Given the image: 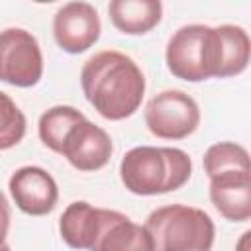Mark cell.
I'll return each instance as SVG.
<instances>
[{
	"label": "cell",
	"instance_id": "14",
	"mask_svg": "<svg viewBox=\"0 0 251 251\" xmlns=\"http://www.w3.org/2000/svg\"><path fill=\"white\" fill-rule=\"evenodd\" d=\"M84 118L86 116L80 110H76L73 106H65V104L45 110L37 122V133H39L41 143L45 147H49L51 151L61 153V145H63L67 133Z\"/></svg>",
	"mask_w": 251,
	"mask_h": 251
},
{
	"label": "cell",
	"instance_id": "1",
	"mask_svg": "<svg viewBox=\"0 0 251 251\" xmlns=\"http://www.w3.org/2000/svg\"><path fill=\"white\" fill-rule=\"evenodd\" d=\"M80 86L102 118L120 122L139 110L145 94V76L131 57L104 49L82 65Z\"/></svg>",
	"mask_w": 251,
	"mask_h": 251
},
{
	"label": "cell",
	"instance_id": "7",
	"mask_svg": "<svg viewBox=\"0 0 251 251\" xmlns=\"http://www.w3.org/2000/svg\"><path fill=\"white\" fill-rule=\"evenodd\" d=\"M100 31L98 10L88 2H67L53 16V37L71 55L88 51L100 39Z\"/></svg>",
	"mask_w": 251,
	"mask_h": 251
},
{
	"label": "cell",
	"instance_id": "15",
	"mask_svg": "<svg viewBox=\"0 0 251 251\" xmlns=\"http://www.w3.org/2000/svg\"><path fill=\"white\" fill-rule=\"evenodd\" d=\"M224 39V73L222 78L241 75L249 65V49L251 41L247 31L241 25L224 24L218 25Z\"/></svg>",
	"mask_w": 251,
	"mask_h": 251
},
{
	"label": "cell",
	"instance_id": "16",
	"mask_svg": "<svg viewBox=\"0 0 251 251\" xmlns=\"http://www.w3.org/2000/svg\"><path fill=\"white\" fill-rule=\"evenodd\" d=\"M204 171L208 178L224 171H251L249 153L243 145L233 141L214 143L204 153Z\"/></svg>",
	"mask_w": 251,
	"mask_h": 251
},
{
	"label": "cell",
	"instance_id": "13",
	"mask_svg": "<svg viewBox=\"0 0 251 251\" xmlns=\"http://www.w3.org/2000/svg\"><path fill=\"white\" fill-rule=\"evenodd\" d=\"M108 14L118 31L126 35H145L159 25L163 4L159 0H112Z\"/></svg>",
	"mask_w": 251,
	"mask_h": 251
},
{
	"label": "cell",
	"instance_id": "12",
	"mask_svg": "<svg viewBox=\"0 0 251 251\" xmlns=\"http://www.w3.org/2000/svg\"><path fill=\"white\" fill-rule=\"evenodd\" d=\"M92 251H155V247L145 226L131 222L118 210H112Z\"/></svg>",
	"mask_w": 251,
	"mask_h": 251
},
{
	"label": "cell",
	"instance_id": "4",
	"mask_svg": "<svg viewBox=\"0 0 251 251\" xmlns=\"http://www.w3.org/2000/svg\"><path fill=\"white\" fill-rule=\"evenodd\" d=\"M145 227L155 251H212L216 227L212 218L194 206L169 204L147 216Z\"/></svg>",
	"mask_w": 251,
	"mask_h": 251
},
{
	"label": "cell",
	"instance_id": "9",
	"mask_svg": "<svg viewBox=\"0 0 251 251\" xmlns=\"http://www.w3.org/2000/svg\"><path fill=\"white\" fill-rule=\"evenodd\" d=\"M16 206L27 216H47L55 210L59 188L55 178L41 167H20L8 180Z\"/></svg>",
	"mask_w": 251,
	"mask_h": 251
},
{
	"label": "cell",
	"instance_id": "19",
	"mask_svg": "<svg viewBox=\"0 0 251 251\" xmlns=\"http://www.w3.org/2000/svg\"><path fill=\"white\" fill-rule=\"evenodd\" d=\"M249 235H251V231L241 233L239 241L235 243V251H249Z\"/></svg>",
	"mask_w": 251,
	"mask_h": 251
},
{
	"label": "cell",
	"instance_id": "5",
	"mask_svg": "<svg viewBox=\"0 0 251 251\" xmlns=\"http://www.w3.org/2000/svg\"><path fill=\"white\" fill-rule=\"evenodd\" d=\"M147 129L161 139H184L200 126L196 100L182 90H163L155 94L143 112Z\"/></svg>",
	"mask_w": 251,
	"mask_h": 251
},
{
	"label": "cell",
	"instance_id": "18",
	"mask_svg": "<svg viewBox=\"0 0 251 251\" xmlns=\"http://www.w3.org/2000/svg\"><path fill=\"white\" fill-rule=\"evenodd\" d=\"M8 229H10V206H8L6 196L0 190V245L6 243Z\"/></svg>",
	"mask_w": 251,
	"mask_h": 251
},
{
	"label": "cell",
	"instance_id": "8",
	"mask_svg": "<svg viewBox=\"0 0 251 251\" xmlns=\"http://www.w3.org/2000/svg\"><path fill=\"white\" fill-rule=\"evenodd\" d=\"M112 151L114 145L106 129L84 118L67 133L59 155H63L76 171L92 173L108 165Z\"/></svg>",
	"mask_w": 251,
	"mask_h": 251
},
{
	"label": "cell",
	"instance_id": "6",
	"mask_svg": "<svg viewBox=\"0 0 251 251\" xmlns=\"http://www.w3.org/2000/svg\"><path fill=\"white\" fill-rule=\"evenodd\" d=\"M43 76V55L35 35L22 27L0 31V80L31 88Z\"/></svg>",
	"mask_w": 251,
	"mask_h": 251
},
{
	"label": "cell",
	"instance_id": "20",
	"mask_svg": "<svg viewBox=\"0 0 251 251\" xmlns=\"http://www.w3.org/2000/svg\"><path fill=\"white\" fill-rule=\"evenodd\" d=\"M0 251H12V249H10V247L4 243V245H0Z\"/></svg>",
	"mask_w": 251,
	"mask_h": 251
},
{
	"label": "cell",
	"instance_id": "17",
	"mask_svg": "<svg viewBox=\"0 0 251 251\" xmlns=\"http://www.w3.org/2000/svg\"><path fill=\"white\" fill-rule=\"evenodd\" d=\"M25 116L18 104L0 90V151L16 147L25 135Z\"/></svg>",
	"mask_w": 251,
	"mask_h": 251
},
{
	"label": "cell",
	"instance_id": "2",
	"mask_svg": "<svg viewBox=\"0 0 251 251\" xmlns=\"http://www.w3.org/2000/svg\"><path fill=\"white\" fill-rule=\"evenodd\" d=\"M192 175V159L178 147L139 145L120 163L122 184L137 196H157L182 188Z\"/></svg>",
	"mask_w": 251,
	"mask_h": 251
},
{
	"label": "cell",
	"instance_id": "10",
	"mask_svg": "<svg viewBox=\"0 0 251 251\" xmlns=\"http://www.w3.org/2000/svg\"><path fill=\"white\" fill-rule=\"evenodd\" d=\"M210 200L229 222L251 218V171H224L210 176Z\"/></svg>",
	"mask_w": 251,
	"mask_h": 251
},
{
	"label": "cell",
	"instance_id": "11",
	"mask_svg": "<svg viewBox=\"0 0 251 251\" xmlns=\"http://www.w3.org/2000/svg\"><path fill=\"white\" fill-rule=\"evenodd\" d=\"M112 210L96 208L84 200L71 202L59 218V233L63 241L73 249L92 251Z\"/></svg>",
	"mask_w": 251,
	"mask_h": 251
},
{
	"label": "cell",
	"instance_id": "3",
	"mask_svg": "<svg viewBox=\"0 0 251 251\" xmlns=\"http://www.w3.org/2000/svg\"><path fill=\"white\" fill-rule=\"evenodd\" d=\"M165 61L169 73L186 82L222 78L224 39L220 29L204 24L178 27L167 43Z\"/></svg>",
	"mask_w": 251,
	"mask_h": 251
}]
</instances>
